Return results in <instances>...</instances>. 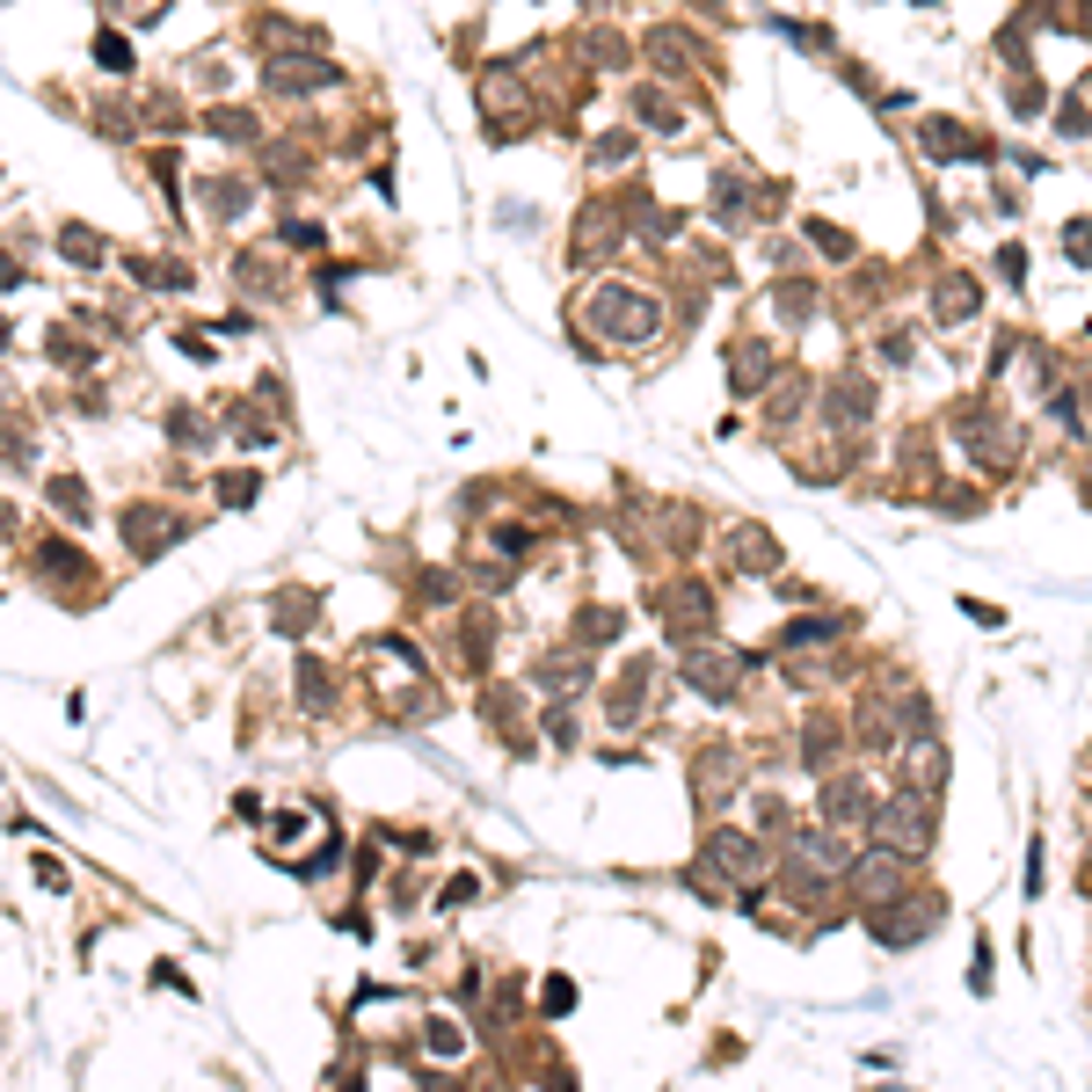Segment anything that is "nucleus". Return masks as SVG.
Instances as JSON below:
<instances>
[{"mask_svg": "<svg viewBox=\"0 0 1092 1092\" xmlns=\"http://www.w3.org/2000/svg\"><path fill=\"white\" fill-rule=\"evenodd\" d=\"M874 838H881L889 852H903V859L932 845V808L918 801V787H903V794H889L881 808H874Z\"/></svg>", "mask_w": 1092, "mask_h": 1092, "instance_id": "f257e3e1", "label": "nucleus"}, {"mask_svg": "<svg viewBox=\"0 0 1092 1092\" xmlns=\"http://www.w3.org/2000/svg\"><path fill=\"white\" fill-rule=\"evenodd\" d=\"M590 321H598L605 336H619V342H649L655 336V299L633 291V285H605L598 299H590Z\"/></svg>", "mask_w": 1092, "mask_h": 1092, "instance_id": "f03ea898", "label": "nucleus"}, {"mask_svg": "<svg viewBox=\"0 0 1092 1092\" xmlns=\"http://www.w3.org/2000/svg\"><path fill=\"white\" fill-rule=\"evenodd\" d=\"M940 925V896H896V903H874V940L881 946H903V940H925Z\"/></svg>", "mask_w": 1092, "mask_h": 1092, "instance_id": "7ed1b4c3", "label": "nucleus"}, {"mask_svg": "<svg viewBox=\"0 0 1092 1092\" xmlns=\"http://www.w3.org/2000/svg\"><path fill=\"white\" fill-rule=\"evenodd\" d=\"M685 685L692 692H706V700H736V685H743V663L721 649H692L685 655Z\"/></svg>", "mask_w": 1092, "mask_h": 1092, "instance_id": "20e7f679", "label": "nucleus"}, {"mask_svg": "<svg viewBox=\"0 0 1092 1092\" xmlns=\"http://www.w3.org/2000/svg\"><path fill=\"white\" fill-rule=\"evenodd\" d=\"M852 881L867 889V903H896L903 896V852H889V845L867 852V859L852 867Z\"/></svg>", "mask_w": 1092, "mask_h": 1092, "instance_id": "39448f33", "label": "nucleus"}, {"mask_svg": "<svg viewBox=\"0 0 1092 1092\" xmlns=\"http://www.w3.org/2000/svg\"><path fill=\"white\" fill-rule=\"evenodd\" d=\"M728 561H736L743 576H773V568H779V547H773V532H765V525H736V532H728Z\"/></svg>", "mask_w": 1092, "mask_h": 1092, "instance_id": "423d86ee", "label": "nucleus"}, {"mask_svg": "<svg viewBox=\"0 0 1092 1092\" xmlns=\"http://www.w3.org/2000/svg\"><path fill=\"white\" fill-rule=\"evenodd\" d=\"M824 816H830V824H867V816H874L867 787H859V779H830V787H824Z\"/></svg>", "mask_w": 1092, "mask_h": 1092, "instance_id": "0eeeda50", "label": "nucleus"}, {"mask_svg": "<svg viewBox=\"0 0 1092 1092\" xmlns=\"http://www.w3.org/2000/svg\"><path fill=\"white\" fill-rule=\"evenodd\" d=\"M269 80H277V88H321V80H336V73L314 66V59H269Z\"/></svg>", "mask_w": 1092, "mask_h": 1092, "instance_id": "6e6552de", "label": "nucleus"}, {"mask_svg": "<svg viewBox=\"0 0 1092 1092\" xmlns=\"http://www.w3.org/2000/svg\"><path fill=\"white\" fill-rule=\"evenodd\" d=\"M285 633H299V627H314V598L306 590H291V598H277V612H269Z\"/></svg>", "mask_w": 1092, "mask_h": 1092, "instance_id": "1a4fd4ad", "label": "nucleus"}, {"mask_svg": "<svg viewBox=\"0 0 1092 1092\" xmlns=\"http://www.w3.org/2000/svg\"><path fill=\"white\" fill-rule=\"evenodd\" d=\"M299 700L314 706V714L328 706V670H321V663H299Z\"/></svg>", "mask_w": 1092, "mask_h": 1092, "instance_id": "9d476101", "label": "nucleus"}, {"mask_svg": "<svg viewBox=\"0 0 1092 1092\" xmlns=\"http://www.w3.org/2000/svg\"><path fill=\"white\" fill-rule=\"evenodd\" d=\"M430 1049H437V1056H460V1049H466V1034L452 1027V1019H430Z\"/></svg>", "mask_w": 1092, "mask_h": 1092, "instance_id": "9b49d317", "label": "nucleus"}, {"mask_svg": "<svg viewBox=\"0 0 1092 1092\" xmlns=\"http://www.w3.org/2000/svg\"><path fill=\"white\" fill-rule=\"evenodd\" d=\"M561 1013H576V983H568V976L547 983V1019H561Z\"/></svg>", "mask_w": 1092, "mask_h": 1092, "instance_id": "f8f14e48", "label": "nucleus"}, {"mask_svg": "<svg viewBox=\"0 0 1092 1092\" xmlns=\"http://www.w3.org/2000/svg\"><path fill=\"white\" fill-rule=\"evenodd\" d=\"M619 633V612H582V641H612Z\"/></svg>", "mask_w": 1092, "mask_h": 1092, "instance_id": "ddd939ff", "label": "nucleus"}]
</instances>
